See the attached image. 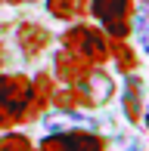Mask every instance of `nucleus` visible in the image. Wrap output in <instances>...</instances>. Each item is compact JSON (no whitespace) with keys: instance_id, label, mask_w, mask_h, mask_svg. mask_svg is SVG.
Here are the masks:
<instances>
[{"instance_id":"nucleus-1","label":"nucleus","mask_w":149,"mask_h":151,"mask_svg":"<svg viewBox=\"0 0 149 151\" xmlns=\"http://www.w3.org/2000/svg\"><path fill=\"white\" fill-rule=\"evenodd\" d=\"M59 50H65L69 56L81 59L84 65L90 68H106L109 65V37H106V31L99 28L96 22H72L65 25L62 31H59L56 37Z\"/></svg>"},{"instance_id":"nucleus-2","label":"nucleus","mask_w":149,"mask_h":151,"mask_svg":"<svg viewBox=\"0 0 149 151\" xmlns=\"http://www.w3.org/2000/svg\"><path fill=\"white\" fill-rule=\"evenodd\" d=\"M31 77L22 71H0V133L19 129L28 105Z\"/></svg>"},{"instance_id":"nucleus-3","label":"nucleus","mask_w":149,"mask_h":151,"mask_svg":"<svg viewBox=\"0 0 149 151\" xmlns=\"http://www.w3.org/2000/svg\"><path fill=\"white\" fill-rule=\"evenodd\" d=\"M137 0H90V22L106 31V37H131V19Z\"/></svg>"},{"instance_id":"nucleus-4","label":"nucleus","mask_w":149,"mask_h":151,"mask_svg":"<svg viewBox=\"0 0 149 151\" xmlns=\"http://www.w3.org/2000/svg\"><path fill=\"white\" fill-rule=\"evenodd\" d=\"M34 151H109V136L99 133V129L44 133L34 142Z\"/></svg>"},{"instance_id":"nucleus-5","label":"nucleus","mask_w":149,"mask_h":151,"mask_svg":"<svg viewBox=\"0 0 149 151\" xmlns=\"http://www.w3.org/2000/svg\"><path fill=\"white\" fill-rule=\"evenodd\" d=\"M12 37H16V46H19V52H22V59H25V62H37V59L53 46L56 34L47 28L44 22L25 19V22H19V25H16Z\"/></svg>"},{"instance_id":"nucleus-6","label":"nucleus","mask_w":149,"mask_h":151,"mask_svg":"<svg viewBox=\"0 0 149 151\" xmlns=\"http://www.w3.org/2000/svg\"><path fill=\"white\" fill-rule=\"evenodd\" d=\"M44 133H74V129H99V120L90 111H69V108H47L40 114Z\"/></svg>"},{"instance_id":"nucleus-7","label":"nucleus","mask_w":149,"mask_h":151,"mask_svg":"<svg viewBox=\"0 0 149 151\" xmlns=\"http://www.w3.org/2000/svg\"><path fill=\"white\" fill-rule=\"evenodd\" d=\"M115 96L121 99V114H124V120L131 123V127H140V120H143V108H146V80L140 77V71L124 74L121 90L115 93Z\"/></svg>"},{"instance_id":"nucleus-8","label":"nucleus","mask_w":149,"mask_h":151,"mask_svg":"<svg viewBox=\"0 0 149 151\" xmlns=\"http://www.w3.org/2000/svg\"><path fill=\"white\" fill-rule=\"evenodd\" d=\"M53 90H56V77L50 74V68H44V71H37L34 77H31V90H28V105H25L22 127L40 120V114L53 105Z\"/></svg>"},{"instance_id":"nucleus-9","label":"nucleus","mask_w":149,"mask_h":151,"mask_svg":"<svg viewBox=\"0 0 149 151\" xmlns=\"http://www.w3.org/2000/svg\"><path fill=\"white\" fill-rule=\"evenodd\" d=\"M74 86L84 93V99L90 102L93 111H96V108H106L115 99V93H118V80H115L106 68H90V74H87L81 83H74Z\"/></svg>"},{"instance_id":"nucleus-10","label":"nucleus","mask_w":149,"mask_h":151,"mask_svg":"<svg viewBox=\"0 0 149 151\" xmlns=\"http://www.w3.org/2000/svg\"><path fill=\"white\" fill-rule=\"evenodd\" d=\"M50 74L56 77V83L74 86V83H81V80L90 74V65H84L81 59L69 56L65 50H56V52H53V62H50Z\"/></svg>"},{"instance_id":"nucleus-11","label":"nucleus","mask_w":149,"mask_h":151,"mask_svg":"<svg viewBox=\"0 0 149 151\" xmlns=\"http://www.w3.org/2000/svg\"><path fill=\"white\" fill-rule=\"evenodd\" d=\"M109 65H115V71H118L121 77L140 71L143 59H140L137 46L131 43V37H109Z\"/></svg>"},{"instance_id":"nucleus-12","label":"nucleus","mask_w":149,"mask_h":151,"mask_svg":"<svg viewBox=\"0 0 149 151\" xmlns=\"http://www.w3.org/2000/svg\"><path fill=\"white\" fill-rule=\"evenodd\" d=\"M44 12L56 22H87L90 19V0H44Z\"/></svg>"},{"instance_id":"nucleus-13","label":"nucleus","mask_w":149,"mask_h":151,"mask_svg":"<svg viewBox=\"0 0 149 151\" xmlns=\"http://www.w3.org/2000/svg\"><path fill=\"white\" fill-rule=\"evenodd\" d=\"M131 37L137 40V52L149 59V9H137L131 19Z\"/></svg>"},{"instance_id":"nucleus-14","label":"nucleus","mask_w":149,"mask_h":151,"mask_svg":"<svg viewBox=\"0 0 149 151\" xmlns=\"http://www.w3.org/2000/svg\"><path fill=\"white\" fill-rule=\"evenodd\" d=\"M0 151H34V142L22 129H6L0 133Z\"/></svg>"},{"instance_id":"nucleus-15","label":"nucleus","mask_w":149,"mask_h":151,"mask_svg":"<svg viewBox=\"0 0 149 151\" xmlns=\"http://www.w3.org/2000/svg\"><path fill=\"white\" fill-rule=\"evenodd\" d=\"M121 151H143V145H140V139H124Z\"/></svg>"},{"instance_id":"nucleus-16","label":"nucleus","mask_w":149,"mask_h":151,"mask_svg":"<svg viewBox=\"0 0 149 151\" xmlns=\"http://www.w3.org/2000/svg\"><path fill=\"white\" fill-rule=\"evenodd\" d=\"M6 6H34V3H40V0H3Z\"/></svg>"},{"instance_id":"nucleus-17","label":"nucleus","mask_w":149,"mask_h":151,"mask_svg":"<svg viewBox=\"0 0 149 151\" xmlns=\"http://www.w3.org/2000/svg\"><path fill=\"white\" fill-rule=\"evenodd\" d=\"M140 123H143V129H146V136H149V105L143 108V120H140Z\"/></svg>"},{"instance_id":"nucleus-18","label":"nucleus","mask_w":149,"mask_h":151,"mask_svg":"<svg viewBox=\"0 0 149 151\" xmlns=\"http://www.w3.org/2000/svg\"><path fill=\"white\" fill-rule=\"evenodd\" d=\"M3 65H6V46L0 43V71H3Z\"/></svg>"},{"instance_id":"nucleus-19","label":"nucleus","mask_w":149,"mask_h":151,"mask_svg":"<svg viewBox=\"0 0 149 151\" xmlns=\"http://www.w3.org/2000/svg\"><path fill=\"white\" fill-rule=\"evenodd\" d=\"M137 3H140L137 9H149V0H137Z\"/></svg>"}]
</instances>
